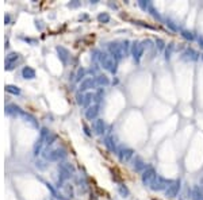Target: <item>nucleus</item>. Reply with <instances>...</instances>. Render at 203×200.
<instances>
[{"label": "nucleus", "mask_w": 203, "mask_h": 200, "mask_svg": "<svg viewBox=\"0 0 203 200\" xmlns=\"http://www.w3.org/2000/svg\"><path fill=\"white\" fill-rule=\"evenodd\" d=\"M127 49H129V41H123V42H110L108 43L110 56L114 57L117 61L123 58V57H126Z\"/></svg>", "instance_id": "obj_1"}, {"label": "nucleus", "mask_w": 203, "mask_h": 200, "mask_svg": "<svg viewBox=\"0 0 203 200\" xmlns=\"http://www.w3.org/2000/svg\"><path fill=\"white\" fill-rule=\"evenodd\" d=\"M99 61H100L102 66H103L106 70H108V72H111V73L117 72V60H115L114 57H111L110 54L99 53Z\"/></svg>", "instance_id": "obj_2"}, {"label": "nucleus", "mask_w": 203, "mask_h": 200, "mask_svg": "<svg viewBox=\"0 0 203 200\" xmlns=\"http://www.w3.org/2000/svg\"><path fill=\"white\" fill-rule=\"evenodd\" d=\"M157 178V172H156V169L153 167H146L144 172H142V176H141V180H142V184L145 185V187H152V184L154 182V180Z\"/></svg>", "instance_id": "obj_3"}, {"label": "nucleus", "mask_w": 203, "mask_h": 200, "mask_svg": "<svg viewBox=\"0 0 203 200\" xmlns=\"http://www.w3.org/2000/svg\"><path fill=\"white\" fill-rule=\"evenodd\" d=\"M117 154H118V158H119V161L122 162V164H127V162L133 158L134 151H133V149H130V147L121 146L119 149H118Z\"/></svg>", "instance_id": "obj_4"}, {"label": "nucleus", "mask_w": 203, "mask_h": 200, "mask_svg": "<svg viewBox=\"0 0 203 200\" xmlns=\"http://www.w3.org/2000/svg\"><path fill=\"white\" fill-rule=\"evenodd\" d=\"M66 155V150L62 147H58V149H54L52 151H46L45 153V158L46 160H50V161H58L61 158H64Z\"/></svg>", "instance_id": "obj_5"}, {"label": "nucleus", "mask_w": 203, "mask_h": 200, "mask_svg": "<svg viewBox=\"0 0 203 200\" xmlns=\"http://www.w3.org/2000/svg\"><path fill=\"white\" fill-rule=\"evenodd\" d=\"M144 52H145V46L144 43H140V42H134L131 45V56L135 62H140L141 57L144 56Z\"/></svg>", "instance_id": "obj_6"}, {"label": "nucleus", "mask_w": 203, "mask_h": 200, "mask_svg": "<svg viewBox=\"0 0 203 200\" xmlns=\"http://www.w3.org/2000/svg\"><path fill=\"white\" fill-rule=\"evenodd\" d=\"M179 191H180V180H173L168 185V188L165 189V195L172 199V198H176V196H177Z\"/></svg>", "instance_id": "obj_7"}, {"label": "nucleus", "mask_w": 203, "mask_h": 200, "mask_svg": "<svg viewBox=\"0 0 203 200\" xmlns=\"http://www.w3.org/2000/svg\"><path fill=\"white\" fill-rule=\"evenodd\" d=\"M49 134H50V131L47 130V128L43 127L42 130H41V135H39V139L37 141V143H35V146H34V154H38L39 151H41V149H42V145H43V142L46 141V138L49 137Z\"/></svg>", "instance_id": "obj_8"}, {"label": "nucleus", "mask_w": 203, "mask_h": 200, "mask_svg": "<svg viewBox=\"0 0 203 200\" xmlns=\"http://www.w3.org/2000/svg\"><path fill=\"white\" fill-rule=\"evenodd\" d=\"M172 181H168L165 180V178H162L161 176H157V178L154 180V182L152 184L150 189H153V191H162V189H167L168 188V184H171Z\"/></svg>", "instance_id": "obj_9"}, {"label": "nucleus", "mask_w": 203, "mask_h": 200, "mask_svg": "<svg viewBox=\"0 0 203 200\" xmlns=\"http://www.w3.org/2000/svg\"><path fill=\"white\" fill-rule=\"evenodd\" d=\"M96 87V80L92 79V77H87L81 81L80 84V91H87V89H91V88H95Z\"/></svg>", "instance_id": "obj_10"}, {"label": "nucleus", "mask_w": 203, "mask_h": 200, "mask_svg": "<svg viewBox=\"0 0 203 200\" xmlns=\"http://www.w3.org/2000/svg\"><path fill=\"white\" fill-rule=\"evenodd\" d=\"M98 114H99V104H96V103H95L94 106H90L88 110L86 111V116H87V119H90V120L95 119V118L98 116Z\"/></svg>", "instance_id": "obj_11"}, {"label": "nucleus", "mask_w": 203, "mask_h": 200, "mask_svg": "<svg viewBox=\"0 0 203 200\" xmlns=\"http://www.w3.org/2000/svg\"><path fill=\"white\" fill-rule=\"evenodd\" d=\"M92 126H94V131L98 135H102L104 133V130H106V123H104L103 119H95Z\"/></svg>", "instance_id": "obj_12"}, {"label": "nucleus", "mask_w": 203, "mask_h": 200, "mask_svg": "<svg viewBox=\"0 0 203 200\" xmlns=\"http://www.w3.org/2000/svg\"><path fill=\"white\" fill-rule=\"evenodd\" d=\"M133 169L135 172H144L145 169H146V164L144 162V160H142L141 157H135L134 160V165H133Z\"/></svg>", "instance_id": "obj_13"}, {"label": "nucleus", "mask_w": 203, "mask_h": 200, "mask_svg": "<svg viewBox=\"0 0 203 200\" xmlns=\"http://www.w3.org/2000/svg\"><path fill=\"white\" fill-rule=\"evenodd\" d=\"M57 52H58L60 60L62 61L64 64H66L68 60H69V52H68L65 47H62V46H58V47H57Z\"/></svg>", "instance_id": "obj_14"}, {"label": "nucleus", "mask_w": 203, "mask_h": 200, "mask_svg": "<svg viewBox=\"0 0 203 200\" xmlns=\"http://www.w3.org/2000/svg\"><path fill=\"white\" fill-rule=\"evenodd\" d=\"M18 57L19 56L16 53H10L8 56H7V58H6V68H7V69H11L12 65H14V62L18 60Z\"/></svg>", "instance_id": "obj_15"}, {"label": "nucleus", "mask_w": 203, "mask_h": 200, "mask_svg": "<svg viewBox=\"0 0 203 200\" xmlns=\"http://www.w3.org/2000/svg\"><path fill=\"white\" fill-rule=\"evenodd\" d=\"M192 200H203V189L199 185L192 188Z\"/></svg>", "instance_id": "obj_16"}, {"label": "nucleus", "mask_w": 203, "mask_h": 200, "mask_svg": "<svg viewBox=\"0 0 203 200\" xmlns=\"http://www.w3.org/2000/svg\"><path fill=\"white\" fill-rule=\"evenodd\" d=\"M22 74L25 79H34V77H35V70L30 66H25L22 70Z\"/></svg>", "instance_id": "obj_17"}, {"label": "nucleus", "mask_w": 203, "mask_h": 200, "mask_svg": "<svg viewBox=\"0 0 203 200\" xmlns=\"http://www.w3.org/2000/svg\"><path fill=\"white\" fill-rule=\"evenodd\" d=\"M95 80H96V85H103V87H106V85H108V84H110V80H108V77L104 76V74H100V76L95 77Z\"/></svg>", "instance_id": "obj_18"}, {"label": "nucleus", "mask_w": 203, "mask_h": 200, "mask_svg": "<svg viewBox=\"0 0 203 200\" xmlns=\"http://www.w3.org/2000/svg\"><path fill=\"white\" fill-rule=\"evenodd\" d=\"M184 56H185V58L195 61V60H198V56H199V54L196 53L194 49H187V50H185V53H184Z\"/></svg>", "instance_id": "obj_19"}, {"label": "nucleus", "mask_w": 203, "mask_h": 200, "mask_svg": "<svg viewBox=\"0 0 203 200\" xmlns=\"http://www.w3.org/2000/svg\"><path fill=\"white\" fill-rule=\"evenodd\" d=\"M118 192H119V195L122 198H127V196L130 195V191H129V188L125 184H121L119 187H118Z\"/></svg>", "instance_id": "obj_20"}, {"label": "nucleus", "mask_w": 203, "mask_h": 200, "mask_svg": "<svg viewBox=\"0 0 203 200\" xmlns=\"http://www.w3.org/2000/svg\"><path fill=\"white\" fill-rule=\"evenodd\" d=\"M104 145L108 147V150H111V151H115V143L113 142V137H107L106 138V141H104Z\"/></svg>", "instance_id": "obj_21"}, {"label": "nucleus", "mask_w": 203, "mask_h": 200, "mask_svg": "<svg viewBox=\"0 0 203 200\" xmlns=\"http://www.w3.org/2000/svg\"><path fill=\"white\" fill-rule=\"evenodd\" d=\"M98 20H99L100 23H108L110 22V15H108L107 12H102L98 15Z\"/></svg>", "instance_id": "obj_22"}, {"label": "nucleus", "mask_w": 203, "mask_h": 200, "mask_svg": "<svg viewBox=\"0 0 203 200\" xmlns=\"http://www.w3.org/2000/svg\"><path fill=\"white\" fill-rule=\"evenodd\" d=\"M95 97V95L92 93V92H88V93H86L84 95V100H83V106H88V104L92 101V99Z\"/></svg>", "instance_id": "obj_23"}, {"label": "nucleus", "mask_w": 203, "mask_h": 200, "mask_svg": "<svg viewBox=\"0 0 203 200\" xmlns=\"http://www.w3.org/2000/svg\"><path fill=\"white\" fill-rule=\"evenodd\" d=\"M181 35L183 38H185L187 41H194V34H192L191 31H188V30H181Z\"/></svg>", "instance_id": "obj_24"}, {"label": "nucleus", "mask_w": 203, "mask_h": 200, "mask_svg": "<svg viewBox=\"0 0 203 200\" xmlns=\"http://www.w3.org/2000/svg\"><path fill=\"white\" fill-rule=\"evenodd\" d=\"M6 91H7V92H10V93H14V95H19L20 93L19 88L18 87H14V85H7L6 87Z\"/></svg>", "instance_id": "obj_25"}, {"label": "nucleus", "mask_w": 203, "mask_h": 200, "mask_svg": "<svg viewBox=\"0 0 203 200\" xmlns=\"http://www.w3.org/2000/svg\"><path fill=\"white\" fill-rule=\"evenodd\" d=\"M172 50H173V43H169L167 50H165V58L169 60L171 58V54H172Z\"/></svg>", "instance_id": "obj_26"}, {"label": "nucleus", "mask_w": 203, "mask_h": 200, "mask_svg": "<svg viewBox=\"0 0 203 200\" xmlns=\"http://www.w3.org/2000/svg\"><path fill=\"white\" fill-rule=\"evenodd\" d=\"M56 139H57V135H56V134H49V137L46 138V143H47V145H52Z\"/></svg>", "instance_id": "obj_27"}, {"label": "nucleus", "mask_w": 203, "mask_h": 200, "mask_svg": "<svg viewBox=\"0 0 203 200\" xmlns=\"http://www.w3.org/2000/svg\"><path fill=\"white\" fill-rule=\"evenodd\" d=\"M76 97H77V103H79L80 104V106H83V100H84V95L83 93H77L76 95Z\"/></svg>", "instance_id": "obj_28"}, {"label": "nucleus", "mask_w": 203, "mask_h": 200, "mask_svg": "<svg viewBox=\"0 0 203 200\" xmlns=\"http://www.w3.org/2000/svg\"><path fill=\"white\" fill-rule=\"evenodd\" d=\"M84 73H86V70H84L83 68H80V69H79V72H77V81H79V80L81 79V77L84 76Z\"/></svg>", "instance_id": "obj_29"}, {"label": "nucleus", "mask_w": 203, "mask_h": 200, "mask_svg": "<svg viewBox=\"0 0 203 200\" xmlns=\"http://www.w3.org/2000/svg\"><path fill=\"white\" fill-rule=\"evenodd\" d=\"M156 43H157V47L160 50L164 49V41H162V39H157V41H156Z\"/></svg>", "instance_id": "obj_30"}, {"label": "nucleus", "mask_w": 203, "mask_h": 200, "mask_svg": "<svg viewBox=\"0 0 203 200\" xmlns=\"http://www.w3.org/2000/svg\"><path fill=\"white\" fill-rule=\"evenodd\" d=\"M84 130H86V134H87V135H91V131H90V128H88V127L86 126V124H84Z\"/></svg>", "instance_id": "obj_31"}, {"label": "nucleus", "mask_w": 203, "mask_h": 200, "mask_svg": "<svg viewBox=\"0 0 203 200\" xmlns=\"http://www.w3.org/2000/svg\"><path fill=\"white\" fill-rule=\"evenodd\" d=\"M199 43H201V46L203 47V39L202 38H199Z\"/></svg>", "instance_id": "obj_32"}, {"label": "nucleus", "mask_w": 203, "mask_h": 200, "mask_svg": "<svg viewBox=\"0 0 203 200\" xmlns=\"http://www.w3.org/2000/svg\"><path fill=\"white\" fill-rule=\"evenodd\" d=\"M201 57H202V60H203V54H202V56H201Z\"/></svg>", "instance_id": "obj_33"}]
</instances>
